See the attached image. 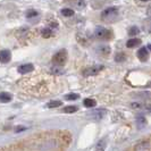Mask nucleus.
Wrapping results in <instances>:
<instances>
[{"label": "nucleus", "mask_w": 151, "mask_h": 151, "mask_svg": "<svg viewBox=\"0 0 151 151\" xmlns=\"http://www.w3.org/2000/svg\"><path fill=\"white\" fill-rule=\"evenodd\" d=\"M41 33H42V37H43V38L48 39L52 35V30H51L50 27H45V29H42Z\"/></svg>", "instance_id": "17"}, {"label": "nucleus", "mask_w": 151, "mask_h": 151, "mask_svg": "<svg viewBox=\"0 0 151 151\" xmlns=\"http://www.w3.org/2000/svg\"><path fill=\"white\" fill-rule=\"evenodd\" d=\"M65 98L67 99V100H77V99L80 98V96L76 94V93H69V94H67Z\"/></svg>", "instance_id": "25"}, {"label": "nucleus", "mask_w": 151, "mask_h": 151, "mask_svg": "<svg viewBox=\"0 0 151 151\" xmlns=\"http://www.w3.org/2000/svg\"><path fill=\"white\" fill-rule=\"evenodd\" d=\"M148 15H149V16H151V7H149V8H148Z\"/></svg>", "instance_id": "29"}, {"label": "nucleus", "mask_w": 151, "mask_h": 151, "mask_svg": "<svg viewBox=\"0 0 151 151\" xmlns=\"http://www.w3.org/2000/svg\"><path fill=\"white\" fill-rule=\"evenodd\" d=\"M12 94L10 93H8V92H1L0 93V101L2 102V104H8L9 101H12Z\"/></svg>", "instance_id": "11"}, {"label": "nucleus", "mask_w": 151, "mask_h": 151, "mask_svg": "<svg viewBox=\"0 0 151 151\" xmlns=\"http://www.w3.org/2000/svg\"><path fill=\"white\" fill-rule=\"evenodd\" d=\"M106 114H107V110L105 108H98V109L91 110L90 113L86 115V118L98 122V121H100V119H102V118L106 116Z\"/></svg>", "instance_id": "2"}, {"label": "nucleus", "mask_w": 151, "mask_h": 151, "mask_svg": "<svg viewBox=\"0 0 151 151\" xmlns=\"http://www.w3.org/2000/svg\"><path fill=\"white\" fill-rule=\"evenodd\" d=\"M147 48H148V49H149V50H150V51H151V43H150V45H147Z\"/></svg>", "instance_id": "30"}, {"label": "nucleus", "mask_w": 151, "mask_h": 151, "mask_svg": "<svg viewBox=\"0 0 151 151\" xmlns=\"http://www.w3.org/2000/svg\"><path fill=\"white\" fill-rule=\"evenodd\" d=\"M97 52L99 53V55H102V56H107V55H109L110 53V51H111V49H110V47L109 45H98L97 47Z\"/></svg>", "instance_id": "9"}, {"label": "nucleus", "mask_w": 151, "mask_h": 151, "mask_svg": "<svg viewBox=\"0 0 151 151\" xmlns=\"http://www.w3.org/2000/svg\"><path fill=\"white\" fill-rule=\"evenodd\" d=\"M70 2H73V5H74V7H75L76 9H83V8H85V6H86L85 0H73V1H70Z\"/></svg>", "instance_id": "14"}, {"label": "nucleus", "mask_w": 151, "mask_h": 151, "mask_svg": "<svg viewBox=\"0 0 151 151\" xmlns=\"http://www.w3.org/2000/svg\"><path fill=\"white\" fill-rule=\"evenodd\" d=\"M33 69H34V66L32 64H24V65H21L17 70L19 74H27V73L33 72Z\"/></svg>", "instance_id": "7"}, {"label": "nucleus", "mask_w": 151, "mask_h": 151, "mask_svg": "<svg viewBox=\"0 0 151 151\" xmlns=\"http://www.w3.org/2000/svg\"><path fill=\"white\" fill-rule=\"evenodd\" d=\"M60 105H63V102H61V101H59V100H55V101H50V102H48L47 107H48V108H57V107H59Z\"/></svg>", "instance_id": "21"}, {"label": "nucleus", "mask_w": 151, "mask_h": 151, "mask_svg": "<svg viewBox=\"0 0 151 151\" xmlns=\"http://www.w3.org/2000/svg\"><path fill=\"white\" fill-rule=\"evenodd\" d=\"M26 127H24V126H18V127H16V132H21V131H25Z\"/></svg>", "instance_id": "27"}, {"label": "nucleus", "mask_w": 151, "mask_h": 151, "mask_svg": "<svg viewBox=\"0 0 151 151\" xmlns=\"http://www.w3.org/2000/svg\"><path fill=\"white\" fill-rule=\"evenodd\" d=\"M104 69V66L102 65H94V66H91V67L86 68L85 70L83 72V75L84 76H94L99 74L101 70Z\"/></svg>", "instance_id": "5"}, {"label": "nucleus", "mask_w": 151, "mask_h": 151, "mask_svg": "<svg viewBox=\"0 0 151 151\" xmlns=\"http://www.w3.org/2000/svg\"><path fill=\"white\" fill-rule=\"evenodd\" d=\"M143 26L148 32H151V18H148L145 22H143Z\"/></svg>", "instance_id": "24"}, {"label": "nucleus", "mask_w": 151, "mask_h": 151, "mask_svg": "<svg viewBox=\"0 0 151 151\" xmlns=\"http://www.w3.org/2000/svg\"><path fill=\"white\" fill-rule=\"evenodd\" d=\"M63 110H64V113H66V114H73V113H75V111H77L78 108L76 106H67V107H65Z\"/></svg>", "instance_id": "19"}, {"label": "nucleus", "mask_w": 151, "mask_h": 151, "mask_svg": "<svg viewBox=\"0 0 151 151\" xmlns=\"http://www.w3.org/2000/svg\"><path fill=\"white\" fill-rule=\"evenodd\" d=\"M106 145H107L106 139L100 140L98 143H97V145H96V151H105L106 150Z\"/></svg>", "instance_id": "15"}, {"label": "nucleus", "mask_w": 151, "mask_h": 151, "mask_svg": "<svg viewBox=\"0 0 151 151\" xmlns=\"http://www.w3.org/2000/svg\"><path fill=\"white\" fill-rule=\"evenodd\" d=\"M140 33V29L139 27H136V26H132V27H129V37H135Z\"/></svg>", "instance_id": "20"}, {"label": "nucleus", "mask_w": 151, "mask_h": 151, "mask_svg": "<svg viewBox=\"0 0 151 151\" xmlns=\"http://www.w3.org/2000/svg\"><path fill=\"white\" fill-rule=\"evenodd\" d=\"M137 58L141 61H147L149 59V51H148V48H141L137 50V53H136Z\"/></svg>", "instance_id": "6"}, {"label": "nucleus", "mask_w": 151, "mask_h": 151, "mask_svg": "<svg viewBox=\"0 0 151 151\" xmlns=\"http://www.w3.org/2000/svg\"><path fill=\"white\" fill-rule=\"evenodd\" d=\"M141 1H149V0H141Z\"/></svg>", "instance_id": "31"}, {"label": "nucleus", "mask_w": 151, "mask_h": 151, "mask_svg": "<svg viewBox=\"0 0 151 151\" xmlns=\"http://www.w3.org/2000/svg\"><path fill=\"white\" fill-rule=\"evenodd\" d=\"M61 15L65 17H70L74 15V10L70 8H64V9H61Z\"/></svg>", "instance_id": "18"}, {"label": "nucleus", "mask_w": 151, "mask_h": 151, "mask_svg": "<svg viewBox=\"0 0 151 151\" xmlns=\"http://www.w3.org/2000/svg\"><path fill=\"white\" fill-rule=\"evenodd\" d=\"M67 60V51L66 49H61L58 52H56L52 57V61L55 65H64Z\"/></svg>", "instance_id": "3"}, {"label": "nucleus", "mask_w": 151, "mask_h": 151, "mask_svg": "<svg viewBox=\"0 0 151 151\" xmlns=\"http://www.w3.org/2000/svg\"><path fill=\"white\" fill-rule=\"evenodd\" d=\"M141 45V40H140V39H136V38L129 39V41L126 42L127 48H134V47H137V45Z\"/></svg>", "instance_id": "12"}, {"label": "nucleus", "mask_w": 151, "mask_h": 151, "mask_svg": "<svg viewBox=\"0 0 151 151\" xmlns=\"http://www.w3.org/2000/svg\"><path fill=\"white\" fill-rule=\"evenodd\" d=\"M0 57H1V63L2 64H7L12 59V52L9 50H6V49L5 50H1Z\"/></svg>", "instance_id": "8"}, {"label": "nucleus", "mask_w": 151, "mask_h": 151, "mask_svg": "<svg viewBox=\"0 0 151 151\" xmlns=\"http://www.w3.org/2000/svg\"><path fill=\"white\" fill-rule=\"evenodd\" d=\"M83 105L86 107V108H92V107H94L97 105V102H96V100H93V99L86 98L83 100Z\"/></svg>", "instance_id": "16"}, {"label": "nucleus", "mask_w": 151, "mask_h": 151, "mask_svg": "<svg viewBox=\"0 0 151 151\" xmlns=\"http://www.w3.org/2000/svg\"><path fill=\"white\" fill-rule=\"evenodd\" d=\"M132 108H134V109H141V108H143V107L141 106L140 104H136V102H134V104H132Z\"/></svg>", "instance_id": "26"}, {"label": "nucleus", "mask_w": 151, "mask_h": 151, "mask_svg": "<svg viewBox=\"0 0 151 151\" xmlns=\"http://www.w3.org/2000/svg\"><path fill=\"white\" fill-rule=\"evenodd\" d=\"M118 18V9L116 7H108L102 10L101 19L106 23H114Z\"/></svg>", "instance_id": "1"}, {"label": "nucleus", "mask_w": 151, "mask_h": 151, "mask_svg": "<svg viewBox=\"0 0 151 151\" xmlns=\"http://www.w3.org/2000/svg\"><path fill=\"white\" fill-rule=\"evenodd\" d=\"M64 68L61 67L60 65H53L52 67H51V73L55 74V75H61V74H64Z\"/></svg>", "instance_id": "13"}, {"label": "nucleus", "mask_w": 151, "mask_h": 151, "mask_svg": "<svg viewBox=\"0 0 151 151\" xmlns=\"http://www.w3.org/2000/svg\"><path fill=\"white\" fill-rule=\"evenodd\" d=\"M38 16V12L37 10H34V9H30V10H27L26 12V18H34V17H37Z\"/></svg>", "instance_id": "22"}, {"label": "nucleus", "mask_w": 151, "mask_h": 151, "mask_svg": "<svg viewBox=\"0 0 151 151\" xmlns=\"http://www.w3.org/2000/svg\"><path fill=\"white\" fill-rule=\"evenodd\" d=\"M126 59V57H125V55L124 53H117L116 55V57H115V60L118 61V63H122V61H124Z\"/></svg>", "instance_id": "23"}, {"label": "nucleus", "mask_w": 151, "mask_h": 151, "mask_svg": "<svg viewBox=\"0 0 151 151\" xmlns=\"http://www.w3.org/2000/svg\"><path fill=\"white\" fill-rule=\"evenodd\" d=\"M110 35H111L110 31H108L105 27H102V26L96 27L94 37L97 39H99V40H108V39H110Z\"/></svg>", "instance_id": "4"}, {"label": "nucleus", "mask_w": 151, "mask_h": 151, "mask_svg": "<svg viewBox=\"0 0 151 151\" xmlns=\"http://www.w3.org/2000/svg\"><path fill=\"white\" fill-rule=\"evenodd\" d=\"M144 109H147V110H149V111H151V106H144Z\"/></svg>", "instance_id": "28"}, {"label": "nucleus", "mask_w": 151, "mask_h": 151, "mask_svg": "<svg viewBox=\"0 0 151 151\" xmlns=\"http://www.w3.org/2000/svg\"><path fill=\"white\" fill-rule=\"evenodd\" d=\"M145 125H147V119L144 118L143 115H137L136 116V127L139 129H143Z\"/></svg>", "instance_id": "10"}]
</instances>
